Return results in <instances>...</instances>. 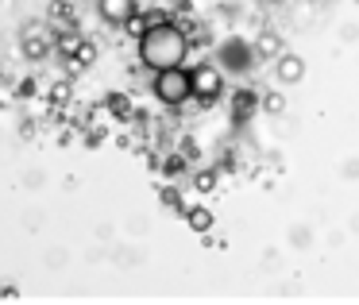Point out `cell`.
<instances>
[{"instance_id":"obj_1","label":"cell","mask_w":359,"mask_h":305,"mask_svg":"<svg viewBox=\"0 0 359 305\" xmlns=\"http://www.w3.org/2000/svg\"><path fill=\"white\" fill-rule=\"evenodd\" d=\"M186 58H189V39L174 24L151 27V32L140 39V62L147 66L151 74L178 70V66H186Z\"/></svg>"},{"instance_id":"obj_2","label":"cell","mask_w":359,"mask_h":305,"mask_svg":"<svg viewBox=\"0 0 359 305\" xmlns=\"http://www.w3.org/2000/svg\"><path fill=\"white\" fill-rule=\"evenodd\" d=\"M151 89H155V97H158L163 104H170V109H182V104L189 101V70H186V66H178V70L155 74Z\"/></svg>"},{"instance_id":"obj_3","label":"cell","mask_w":359,"mask_h":305,"mask_svg":"<svg viewBox=\"0 0 359 305\" xmlns=\"http://www.w3.org/2000/svg\"><path fill=\"white\" fill-rule=\"evenodd\" d=\"M220 93H224V74L212 62H201L189 70V97H197L201 104H212Z\"/></svg>"},{"instance_id":"obj_4","label":"cell","mask_w":359,"mask_h":305,"mask_svg":"<svg viewBox=\"0 0 359 305\" xmlns=\"http://www.w3.org/2000/svg\"><path fill=\"white\" fill-rule=\"evenodd\" d=\"M97 12H101V20H109V24L124 27L128 20L140 12V4H135V0H97Z\"/></svg>"},{"instance_id":"obj_5","label":"cell","mask_w":359,"mask_h":305,"mask_svg":"<svg viewBox=\"0 0 359 305\" xmlns=\"http://www.w3.org/2000/svg\"><path fill=\"white\" fill-rule=\"evenodd\" d=\"M274 74H278V81L294 86V81L305 78V62H302L297 55H278V66H274Z\"/></svg>"},{"instance_id":"obj_6","label":"cell","mask_w":359,"mask_h":305,"mask_svg":"<svg viewBox=\"0 0 359 305\" xmlns=\"http://www.w3.org/2000/svg\"><path fill=\"white\" fill-rule=\"evenodd\" d=\"M186 224L194 228V232H209V228H212V212L209 209H189L186 212Z\"/></svg>"},{"instance_id":"obj_7","label":"cell","mask_w":359,"mask_h":305,"mask_svg":"<svg viewBox=\"0 0 359 305\" xmlns=\"http://www.w3.org/2000/svg\"><path fill=\"white\" fill-rule=\"evenodd\" d=\"M124 27H128V35H135V39H143V35L151 32V27H147V16H140V12H135V16L128 20Z\"/></svg>"},{"instance_id":"obj_8","label":"cell","mask_w":359,"mask_h":305,"mask_svg":"<svg viewBox=\"0 0 359 305\" xmlns=\"http://www.w3.org/2000/svg\"><path fill=\"white\" fill-rule=\"evenodd\" d=\"M24 55L27 58H43V55H47V43L35 39V35H27V39H24Z\"/></svg>"},{"instance_id":"obj_9","label":"cell","mask_w":359,"mask_h":305,"mask_svg":"<svg viewBox=\"0 0 359 305\" xmlns=\"http://www.w3.org/2000/svg\"><path fill=\"white\" fill-rule=\"evenodd\" d=\"M255 47L263 50V55H274V58H278V35H274V32L259 35V43H255Z\"/></svg>"},{"instance_id":"obj_10","label":"cell","mask_w":359,"mask_h":305,"mask_svg":"<svg viewBox=\"0 0 359 305\" xmlns=\"http://www.w3.org/2000/svg\"><path fill=\"white\" fill-rule=\"evenodd\" d=\"M78 47H81L78 35H62V39H58V50H62L66 58H74V50H78Z\"/></svg>"},{"instance_id":"obj_11","label":"cell","mask_w":359,"mask_h":305,"mask_svg":"<svg viewBox=\"0 0 359 305\" xmlns=\"http://www.w3.org/2000/svg\"><path fill=\"white\" fill-rule=\"evenodd\" d=\"M70 0H50V20H66V16H70Z\"/></svg>"},{"instance_id":"obj_12","label":"cell","mask_w":359,"mask_h":305,"mask_svg":"<svg viewBox=\"0 0 359 305\" xmlns=\"http://www.w3.org/2000/svg\"><path fill=\"white\" fill-rule=\"evenodd\" d=\"M194 186L201 189V194H209V189H217V174H209V170H205V174H197V178H194Z\"/></svg>"},{"instance_id":"obj_13","label":"cell","mask_w":359,"mask_h":305,"mask_svg":"<svg viewBox=\"0 0 359 305\" xmlns=\"http://www.w3.org/2000/svg\"><path fill=\"white\" fill-rule=\"evenodd\" d=\"M50 97H55V101L62 104L66 97H70V86H66V81H58V86H50Z\"/></svg>"},{"instance_id":"obj_14","label":"cell","mask_w":359,"mask_h":305,"mask_svg":"<svg viewBox=\"0 0 359 305\" xmlns=\"http://www.w3.org/2000/svg\"><path fill=\"white\" fill-rule=\"evenodd\" d=\"M251 109V93H240V97H236V112H240V116H243V112H248Z\"/></svg>"},{"instance_id":"obj_15","label":"cell","mask_w":359,"mask_h":305,"mask_svg":"<svg viewBox=\"0 0 359 305\" xmlns=\"http://www.w3.org/2000/svg\"><path fill=\"white\" fill-rule=\"evenodd\" d=\"M266 109H271V112H282V97H278V93L266 97Z\"/></svg>"}]
</instances>
